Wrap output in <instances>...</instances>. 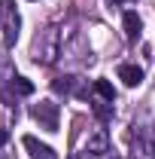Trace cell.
<instances>
[{
	"mask_svg": "<svg viewBox=\"0 0 155 159\" xmlns=\"http://www.w3.org/2000/svg\"><path fill=\"white\" fill-rule=\"evenodd\" d=\"M0 25H3V40H6V46H15L21 19H19V12H15V3H12V0H0Z\"/></svg>",
	"mask_w": 155,
	"mask_h": 159,
	"instance_id": "6da1fadb",
	"label": "cell"
},
{
	"mask_svg": "<svg viewBox=\"0 0 155 159\" xmlns=\"http://www.w3.org/2000/svg\"><path fill=\"white\" fill-rule=\"evenodd\" d=\"M34 119H37L46 132H58V104H52V101L34 104Z\"/></svg>",
	"mask_w": 155,
	"mask_h": 159,
	"instance_id": "7a4b0ae2",
	"label": "cell"
},
{
	"mask_svg": "<svg viewBox=\"0 0 155 159\" xmlns=\"http://www.w3.org/2000/svg\"><path fill=\"white\" fill-rule=\"evenodd\" d=\"M24 147H27L31 159H58V153H55L49 144H40L34 135H24Z\"/></svg>",
	"mask_w": 155,
	"mask_h": 159,
	"instance_id": "3957f363",
	"label": "cell"
},
{
	"mask_svg": "<svg viewBox=\"0 0 155 159\" xmlns=\"http://www.w3.org/2000/svg\"><path fill=\"white\" fill-rule=\"evenodd\" d=\"M119 80L134 89V86L143 83V67H137V64H122V67H119Z\"/></svg>",
	"mask_w": 155,
	"mask_h": 159,
	"instance_id": "277c9868",
	"label": "cell"
},
{
	"mask_svg": "<svg viewBox=\"0 0 155 159\" xmlns=\"http://www.w3.org/2000/svg\"><path fill=\"white\" fill-rule=\"evenodd\" d=\"M140 31H143L140 16H137L134 9H128V12H125V34H128V40H137V37H140Z\"/></svg>",
	"mask_w": 155,
	"mask_h": 159,
	"instance_id": "5b68a950",
	"label": "cell"
},
{
	"mask_svg": "<svg viewBox=\"0 0 155 159\" xmlns=\"http://www.w3.org/2000/svg\"><path fill=\"white\" fill-rule=\"evenodd\" d=\"M110 150V141H107V129H97V135H94V141L88 144V153H107Z\"/></svg>",
	"mask_w": 155,
	"mask_h": 159,
	"instance_id": "8992f818",
	"label": "cell"
},
{
	"mask_svg": "<svg viewBox=\"0 0 155 159\" xmlns=\"http://www.w3.org/2000/svg\"><path fill=\"white\" fill-rule=\"evenodd\" d=\"M94 92H97L103 101H116V89H113V83H110V80H94Z\"/></svg>",
	"mask_w": 155,
	"mask_h": 159,
	"instance_id": "52a82bcc",
	"label": "cell"
},
{
	"mask_svg": "<svg viewBox=\"0 0 155 159\" xmlns=\"http://www.w3.org/2000/svg\"><path fill=\"white\" fill-rule=\"evenodd\" d=\"M12 92H19V95H34V83L24 77H12Z\"/></svg>",
	"mask_w": 155,
	"mask_h": 159,
	"instance_id": "ba28073f",
	"label": "cell"
},
{
	"mask_svg": "<svg viewBox=\"0 0 155 159\" xmlns=\"http://www.w3.org/2000/svg\"><path fill=\"white\" fill-rule=\"evenodd\" d=\"M94 113L100 119H113V101H103V104H94Z\"/></svg>",
	"mask_w": 155,
	"mask_h": 159,
	"instance_id": "9c48e42d",
	"label": "cell"
},
{
	"mask_svg": "<svg viewBox=\"0 0 155 159\" xmlns=\"http://www.w3.org/2000/svg\"><path fill=\"white\" fill-rule=\"evenodd\" d=\"M73 83H76L73 77H61V80H55V92H73Z\"/></svg>",
	"mask_w": 155,
	"mask_h": 159,
	"instance_id": "30bf717a",
	"label": "cell"
},
{
	"mask_svg": "<svg viewBox=\"0 0 155 159\" xmlns=\"http://www.w3.org/2000/svg\"><path fill=\"white\" fill-rule=\"evenodd\" d=\"M6 141H9V132H6V129H0V147H3Z\"/></svg>",
	"mask_w": 155,
	"mask_h": 159,
	"instance_id": "8fae6325",
	"label": "cell"
},
{
	"mask_svg": "<svg viewBox=\"0 0 155 159\" xmlns=\"http://www.w3.org/2000/svg\"><path fill=\"white\" fill-rule=\"evenodd\" d=\"M70 159H91L88 153H76V156H70Z\"/></svg>",
	"mask_w": 155,
	"mask_h": 159,
	"instance_id": "7c38bea8",
	"label": "cell"
},
{
	"mask_svg": "<svg viewBox=\"0 0 155 159\" xmlns=\"http://www.w3.org/2000/svg\"><path fill=\"white\" fill-rule=\"evenodd\" d=\"M116 3H125V0H116Z\"/></svg>",
	"mask_w": 155,
	"mask_h": 159,
	"instance_id": "4fadbf2b",
	"label": "cell"
}]
</instances>
